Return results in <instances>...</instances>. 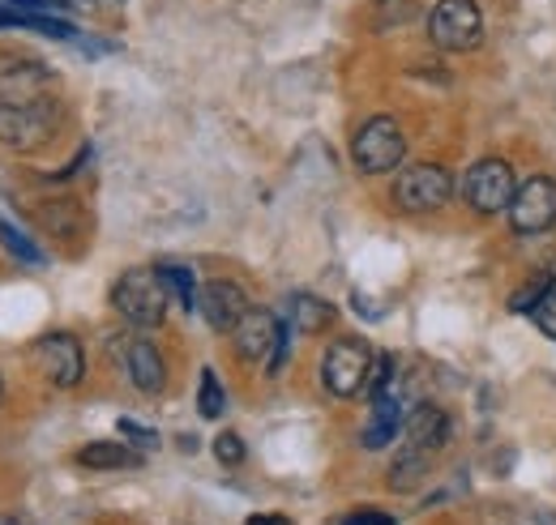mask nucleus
<instances>
[{
  "label": "nucleus",
  "mask_w": 556,
  "mask_h": 525,
  "mask_svg": "<svg viewBox=\"0 0 556 525\" xmlns=\"http://www.w3.org/2000/svg\"><path fill=\"white\" fill-rule=\"evenodd\" d=\"M244 525H291V522H287L282 513H253V517H249Z\"/></svg>",
  "instance_id": "obj_28"
},
{
  "label": "nucleus",
  "mask_w": 556,
  "mask_h": 525,
  "mask_svg": "<svg viewBox=\"0 0 556 525\" xmlns=\"http://www.w3.org/2000/svg\"><path fill=\"white\" fill-rule=\"evenodd\" d=\"M330 321H334V308L326 299H317V295H295L291 299V325L300 333H321Z\"/></svg>",
  "instance_id": "obj_17"
},
{
  "label": "nucleus",
  "mask_w": 556,
  "mask_h": 525,
  "mask_svg": "<svg viewBox=\"0 0 556 525\" xmlns=\"http://www.w3.org/2000/svg\"><path fill=\"white\" fill-rule=\"evenodd\" d=\"M394 517L381 513V509H355L351 517H343V525H390Z\"/></svg>",
  "instance_id": "obj_27"
},
{
  "label": "nucleus",
  "mask_w": 556,
  "mask_h": 525,
  "mask_svg": "<svg viewBox=\"0 0 556 525\" xmlns=\"http://www.w3.org/2000/svg\"><path fill=\"white\" fill-rule=\"evenodd\" d=\"M81 465H90V470H125V465H138V453L129 449V445H112V440H94V445H86L81 453H77Z\"/></svg>",
  "instance_id": "obj_16"
},
{
  "label": "nucleus",
  "mask_w": 556,
  "mask_h": 525,
  "mask_svg": "<svg viewBox=\"0 0 556 525\" xmlns=\"http://www.w3.org/2000/svg\"><path fill=\"white\" fill-rule=\"evenodd\" d=\"M403 427V394L390 381L381 394H372V419L364 427V449H386Z\"/></svg>",
  "instance_id": "obj_14"
},
{
  "label": "nucleus",
  "mask_w": 556,
  "mask_h": 525,
  "mask_svg": "<svg viewBox=\"0 0 556 525\" xmlns=\"http://www.w3.org/2000/svg\"><path fill=\"white\" fill-rule=\"evenodd\" d=\"M198 312L210 321V329L227 333V329L240 325V317L249 312V299L236 282H206L202 295H198Z\"/></svg>",
  "instance_id": "obj_11"
},
{
  "label": "nucleus",
  "mask_w": 556,
  "mask_h": 525,
  "mask_svg": "<svg viewBox=\"0 0 556 525\" xmlns=\"http://www.w3.org/2000/svg\"><path fill=\"white\" fill-rule=\"evenodd\" d=\"M403 432H407V449H412V453L432 458V453L450 440V414H445L441 406H416V410L407 414Z\"/></svg>",
  "instance_id": "obj_15"
},
{
  "label": "nucleus",
  "mask_w": 556,
  "mask_h": 525,
  "mask_svg": "<svg viewBox=\"0 0 556 525\" xmlns=\"http://www.w3.org/2000/svg\"><path fill=\"white\" fill-rule=\"evenodd\" d=\"M553 291V273H535L522 291H514V299H509V312H535L540 304H544V295Z\"/></svg>",
  "instance_id": "obj_21"
},
{
  "label": "nucleus",
  "mask_w": 556,
  "mask_h": 525,
  "mask_svg": "<svg viewBox=\"0 0 556 525\" xmlns=\"http://www.w3.org/2000/svg\"><path fill=\"white\" fill-rule=\"evenodd\" d=\"M428 35L441 52H471L484 35V17L476 0H437L428 17Z\"/></svg>",
  "instance_id": "obj_5"
},
{
  "label": "nucleus",
  "mask_w": 556,
  "mask_h": 525,
  "mask_svg": "<svg viewBox=\"0 0 556 525\" xmlns=\"http://www.w3.org/2000/svg\"><path fill=\"white\" fill-rule=\"evenodd\" d=\"M403 154H407V137L399 129V120H390V116H372L364 129L355 132V141H351V158L368 176L394 171L403 163Z\"/></svg>",
  "instance_id": "obj_3"
},
{
  "label": "nucleus",
  "mask_w": 556,
  "mask_h": 525,
  "mask_svg": "<svg viewBox=\"0 0 556 525\" xmlns=\"http://www.w3.org/2000/svg\"><path fill=\"white\" fill-rule=\"evenodd\" d=\"M231 337H236V355H240V359L262 363V359H275V350L282 346V337H287V329L278 325L275 312L249 308V312L240 317V325L231 329Z\"/></svg>",
  "instance_id": "obj_10"
},
{
  "label": "nucleus",
  "mask_w": 556,
  "mask_h": 525,
  "mask_svg": "<svg viewBox=\"0 0 556 525\" xmlns=\"http://www.w3.org/2000/svg\"><path fill=\"white\" fill-rule=\"evenodd\" d=\"M553 222H556V180L531 176L527 184H518V193L509 201V227L518 235H540Z\"/></svg>",
  "instance_id": "obj_8"
},
{
  "label": "nucleus",
  "mask_w": 556,
  "mask_h": 525,
  "mask_svg": "<svg viewBox=\"0 0 556 525\" xmlns=\"http://www.w3.org/2000/svg\"><path fill=\"white\" fill-rule=\"evenodd\" d=\"M0 525H22V522H13V517H0Z\"/></svg>",
  "instance_id": "obj_29"
},
{
  "label": "nucleus",
  "mask_w": 556,
  "mask_h": 525,
  "mask_svg": "<svg viewBox=\"0 0 556 525\" xmlns=\"http://www.w3.org/2000/svg\"><path fill=\"white\" fill-rule=\"evenodd\" d=\"M0 244H4V248H9L17 261L43 265V253H39V248H35V244H30V240L17 231V227H9V222H0Z\"/></svg>",
  "instance_id": "obj_23"
},
{
  "label": "nucleus",
  "mask_w": 556,
  "mask_h": 525,
  "mask_svg": "<svg viewBox=\"0 0 556 525\" xmlns=\"http://www.w3.org/2000/svg\"><path fill=\"white\" fill-rule=\"evenodd\" d=\"M159 269V278H163V286H167V295L180 304V308H198V282H193V269L189 265H154Z\"/></svg>",
  "instance_id": "obj_18"
},
{
  "label": "nucleus",
  "mask_w": 556,
  "mask_h": 525,
  "mask_svg": "<svg viewBox=\"0 0 556 525\" xmlns=\"http://www.w3.org/2000/svg\"><path fill=\"white\" fill-rule=\"evenodd\" d=\"M214 458L223 461V465H240V461H244V440H240L236 432H223V436L214 440Z\"/></svg>",
  "instance_id": "obj_24"
},
{
  "label": "nucleus",
  "mask_w": 556,
  "mask_h": 525,
  "mask_svg": "<svg viewBox=\"0 0 556 525\" xmlns=\"http://www.w3.org/2000/svg\"><path fill=\"white\" fill-rule=\"evenodd\" d=\"M0 397H4V389H0Z\"/></svg>",
  "instance_id": "obj_30"
},
{
  "label": "nucleus",
  "mask_w": 556,
  "mask_h": 525,
  "mask_svg": "<svg viewBox=\"0 0 556 525\" xmlns=\"http://www.w3.org/2000/svg\"><path fill=\"white\" fill-rule=\"evenodd\" d=\"M121 436H129V440H134V445H141V449L159 445V436H154L150 427H141V423H134V419H121Z\"/></svg>",
  "instance_id": "obj_26"
},
{
  "label": "nucleus",
  "mask_w": 556,
  "mask_h": 525,
  "mask_svg": "<svg viewBox=\"0 0 556 525\" xmlns=\"http://www.w3.org/2000/svg\"><path fill=\"white\" fill-rule=\"evenodd\" d=\"M372 376V350L359 337H339L321 359V385L334 397H355L368 389Z\"/></svg>",
  "instance_id": "obj_4"
},
{
  "label": "nucleus",
  "mask_w": 556,
  "mask_h": 525,
  "mask_svg": "<svg viewBox=\"0 0 556 525\" xmlns=\"http://www.w3.org/2000/svg\"><path fill=\"white\" fill-rule=\"evenodd\" d=\"M61 125V107L43 94L30 103H0V145L9 150H39Z\"/></svg>",
  "instance_id": "obj_2"
},
{
  "label": "nucleus",
  "mask_w": 556,
  "mask_h": 525,
  "mask_svg": "<svg viewBox=\"0 0 556 525\" xmlns=\"http://www.w3.org/2000/svg\"><path fill=\"white\" fill-rule=\"evenodd\" d=\"M514 193H518L514 189V167L505 158H480L467 171V180H463V197H467V205L476 214H501V209H509Z\"/></svg>",
  "instance_id": "obj_6"
},
{
  "label": "nucleus",
  "mask_w": 556,
  "mask_h": 525,
  "mask_svg": "<svg viewBox=\"0 0 556 525\" xmlns=\"http://www.w3.org/2000/svg\"><path fill=\"white\" fill-rule=\"evenodd\" d=\"M167 304H172V295H167L159 269H129V273L112 286V308L138 329L163 325Z\"/></svg>",
  "instance_id": "obj_1"
},
{
  "label": "nucleus",
  "mask_w": 556,
  "mask_h": 525,
  "mask_svg": "<svg viewBox=\"0 0 556 525\" xmlns=\"http://www.w3.org/2000/svg\"><path fill=\"white\" fill-rule=\"evenodd\" d=\"M198 410L206 414V419H218L223 410H227V394H223V385H218V376L214 372H202V389H198Z\"/></svg>",
  "instance_id": "obj_22"
},
{
  "label": "nucleus",
  "mask_w": 556,
  "mask_h": 525,
  "mask_svg": "<svg viewBox=\"0 0 556 525\" xmlns=\"http://www.w3.org/2000/svg\"><path fill=\"white\" fill-rule=\"evenodd\" d=\"M35 359L43 368V376L56 385V389H73L86 372V359H81V342L73 333H48L35 342Z\"/></svg>",
  "instance_id": "obj_9"
},
{
  "label": "nucleus",
  "mask_w": 556,
  "mask_h": 525,
  "mask_svg": "<svg viewBox=\"0 0 556 525\" xmlns=\"http://www.w3.org/2000/svg\"><path fill=\"white\" fill-rule=\"evenodd\" d=\"M121 359H125V368H129V376H134V385H138L141 394H159V389L167 385V368H163V355H159L154 342H146V337H125Z\"/></svg>",
  "instance_id": "obj_13"
},
{
  "label": "nucleus",
  "mask_w": 556,
  "mask_h": 525,
  "mask_svg": "<svg viewBox=\"0 0 556 525\" xmlns=\"http://www.w3.org/2000/svg\"><path fill=\"white\" fill-rule=\"evenodd\" d=\"M39 218H43V227L56 231V235H77V227H81V214H77L73 201H48V209H43Z\"/></svg>",
  "instance_id": "obj_19"
},
{
  "label": "nucleus",
  "mask_w": 556,
  "mask_h": 525,
  "mask_svg": "<svg viewBox=\"0 0 556 525\" xmlns=\"http://www.w3.org/2000/svg\"><path fill=\"white\" fill-rule=\"evenodd\" d=\"M454 197V180L441 163H416L399 176L394 184V201L412 214H424V209H441L445 201Z\"/></svg>",
  "instance_id": "obj_7"
},
{
  "label": "nucleus",
  "mask_w": 556,
  "mask_h": 525,
  "mask_svg": "<svg viewBox=\"0 0 556 525\" xmlns=\"http://www.w3.org/2000/svg\"><path fill=\"white\" fill-rule=\"evenodd\" d=\"M424 470H428V458L407 449L403 458L394 461V470H390V487H394V491H412L419 478H424Z\"/></svg>",
  "instance_id": "obj_20"
},
{
  "label": "nucleus",
  "mask_w": 556,
  "mask_h": 525,
  "mask_svg": "<svg viewBox=\"0 0 556 525\" xmlns=\"http://www.w3.org/2000/svg\"><path fill=\"white\" fill-rule=\"evenodd\" d=\"M52 86V73L35 61H4L0 65V103H30L43 99Z\"/></svg>",
  "instance_id": "obj_12"
},
{
  "label": "nucleus",
  "mask_w": 556,
  "mask_h": 525,
  "mask_svg": "<svg viewBox=\"0 0 556 525\" xmlns=\"http://www.w3.org/2000/svg\"><path fill=\"white\" fill-rule=\"evenodd\" d=\"M531 317H535V325L544 329V333H548V337L556 342V286L548 291V295H544V304H540Z\"/></svg>",
  "instance_id": "obj_25"
}]
</instances>
